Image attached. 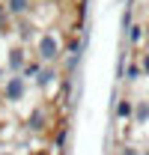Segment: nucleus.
Instances as JSON below:
<instances>
[{
  "label": "nucleus",
  "mask_w": 149,
  "mask_h": 155,
  "mask_svg": "<svg viewBox=\"0 0 149 155\" xmlns=\"http://www.w3.org/2000/svg\"><path fill=\"white\" fill-rule=\"evenodd\" d=\"M33 57H39L45 66H57L60 60H63V39L57 36L54 30H42L36 39V51H33Z\"/></svg>",
  "instance_id": "obj_1"
},
{
  "label": "nucleus",
  "mask_w": 149,
  "mask_h": 155,
  "mask_svg": "<svg viewBox=\"0 0 149 155\" xmlns=\"http://www.w3.org/2000/svg\"><path fill=\"white\" fill-rule=\"evenodd\" d=\"M27 81L21 75H9L3 81V87H0V101L3 104H21L24 98H27Z\"/></svg>",
  "instance_id": "obj_2"
},
{
  "label": "nucleus",
  "mask_w": 149,
  "mask_h": 155,
  "mask_svg": "<svg viewBox=\"0 0 149 155\" xmlns=\"http://www.w3.org/2000/svg\"><path fill=\"white\" fill-rule=\"evenodd\" d=\"M30 57H33V54H30L27 45H9V51H6V72H9V75H21Z\"/></svg>",
  "instance_id": "obj_3"
},
{
  "label": "nucleus",
  "mask_w": 149,
  "mask_h": 155,
  "mask_svg": "<svg viewBox=\"0 0 149 155\" xmlns=\"http://www.w3.org/2000/svg\"><path fill=\"white\" fill-rule=\"evenodd\" d=\"M48 125H51V119H48V110H45V104L33 107V110L27 114V119H24V128H27V131H36V134L48 131Z\"/></svg>",
  "instance_id": "obj_4"
},
{
  "label": "nucleus",
  "mask_w": 149,
  "mask_h": 155,
  "mask_svg": "<svg viewBox=\"0 0 149 155\" xmlns=\"http://www.w3.org/2000/svg\"><path fill=\"white\" fill-rule=\"evenodd\" d=\"M12 24H15L12 30H15V36H18V45H30V42H36V21L30 18V15H27V18H15Z\"/></svg>",
  "instance_id": "obj_5"
},
{
  "label": "nucleus",
  "mask_w": 149,
  "mask_h": 155,
  "mask_svg": "<svg viewBox=\"0 0 149 155\" xmlns=\"http://www.w3.org/2000/svg\"><path fill=\"white\" fill-rule=\"evenodd\" d=\"M3 6H6V12L15 18H27L30 12H33V0H3Z\"/></svg>",
  "instance_id": "obj_6"
},
{
  "label": "nucleus",
  "mask_w": 149,
  "mask_h": 155,
  "mask_svg": "<svg viewBox=\"0 0 149 155\" xmlns=\"http://www.w3.org/2000/svg\"><path fill=\"white\" fill-rule=\"evenodd\" d=\"M42 69H45V63H42L39 57H30L27 66H24V72H21V78H24L27 84H36V78L42 75Z\"/></svg>",
  "instance_id": "obj_7"
},
{
  "label": "nucleus",
  "mask_w": 149,
  "mask_h": 155,
  "mask_svg": "<svg viewBox=\"0 0 149 155\" xmlns=\"http://www.w3.org/2000/svg\"><path fill=\"white\" fill-rule=\"evenodd\" d=\"M60 69H57V66H45V69H42V75L36 78V87L39 90H48V87H51V84H54V81H60Z\"/></svg>",
  "instance_id": "obj_8"
},
{
  "label": "nucleus",
  "mask_w": 149,
  "mask_h": 155,
  "mask_svg": "<svg viewBox=\"0 0 149 155\" xmlns=\"http://www.w3.org/2000/svg\"><path fill=\"white\" fill-rule=\"evenodd\" d=\"M69 134H72L69 122H60V128L54 131V149H57L60 155H66V143H69Z\"/></svg>",
  "instance_id": "obj_9"
},
{
  "label": "nucleus",
  "mask_w": 149,
  "mask_h": 155,
  "mask_svg": "<svg viewBox=\"0 0 149 155\" xmlns=\"http://www.w3.org/2000/svg\"><path fill=\"white\" fill-rule=\"evenodd\" d=\"M116 119H134V101L131 98H116Z\"/></svg>",
  "instance_id": "obj_10"
},
{
  "label": "nucleus",
  "mask_w": 149,
  "mask_h": 155,
  "mask_svg": "<svg viewBox=\"0 0 149 155\" xmlns=\"http://www.w3.org/2000/svg\"><path fill=\"white\" fill-rule=\"evenodd\" d=\"M125 39H128V45H134V48H137V45L146 39V27H140V24H131L128 33H125Z\"/></svg>",
  "instance_id": "obj_11"
},
{
  "label": "nucleus",
  "mask_w": 149,
  "mask_h": 155,
  "mask_svg": "<svg viewBox=\"0 0 149 155\" xmlns=\"http://www.w3.org/2000/svg\"><path fill=\"white\" fill-rule=\"evenodd\" d=\"M72 87H74V75H63L60 78V98H63V101L72 98Z\"/></svg>",
  "instance_id": "obj_12"
},
{
  "label": "nucleus",
  "mask_w": 149,
  "mask_h": 155,
  "mask_svg": "<svg viewBox=\"0 0 149 155\" xmlns=\"http://www.w3.org/2000/svg\"><path fill=\"white\" fill-rule=\"evenodd\" d=\"M134 122L137 125H146L149 122V101H137L134 104Z\"/></svg>",
  "instance_id": "obj_13"
},
{
  "label": "nucleus",
  "mask_w": 149,
  "mask_h": 155,
  "mask_svg": "<svg viewBox=\"0 0 149 155\" xmlns=\"http://www.w3.org/2000/svg\"><path fill=\"white\" fill-rule=\"evenodd\" d=\"M12 30V15L6 12V6H3V0H0V36H6Z\"/></svg>",
  "instance_id": "obj_14"
},
{
  "label": "nucleus",
  "mask_w": 149,
  "mask_h": 155,
  "mask_svg": "<svg viewBox=\"0 0 149 155\" xmlns=\"http://www.w3.org/2000/svg\"><path fill=\"white\" fill-rule=\"evenodd\" d=\"M140 75H143V72H140V63H137V60H131L128 66H125V72H122V78H125V81H131V84H134Z\"/></svg>",
  "instance_id": "obj_15"
},
{
  "label": "nucleus",
  "mask_w": 149,
  "mask_h": 155,
  "mask_svg": "<svg viewBox=\"0 0 149 155\" xmlns=\"http://www.w3.org/2000/svg\"><path fill=\"white\" fill-rule=\"evenodd\" d=\"M78 21H87V12H90V0H78Z\"/></svg>",
  "instance_id": "obj_16"
},
{
  "label": "nucleus",
  "mask_w": 149,
  "mask_h": 155,
  "mask_svg": "<svg viewBox=\"0 0 149 155\" xmlns=\"http://www.w3.org/2000/svg\"><path fill=\"white\" fill-rule=\"evenodd\" d=\"M78 66H81V57H66V72H69V75H74Z\"/></svg>",
  "instance_id": "obj_17"
},
{
  "label": "nucleus",
  "mask_w": 149,
  "mask_h": 155,
  "mask_svg": "<svg viewBox=\"0 0 149 155\" xmlns=\"http://www.w3.org/2000/svg\"><path fill=\"white\" fill-rule=\"evenodd\" d=\"M137 63H140V72H143V75H149V54H140V60H137Z\"/></svg>",
  "instance_id": "obj_18"
},
{
  "label": "nucleus",
  "mask_w": 149,
  "mask_h": 155,
  "mask_svg": "<svg viewBox=\"0 0 149 155\" xmlns=\"http://www.w3.org/2000/svg\"><path fill=\"white\" fill-rule=\"evenodd\" d=\"M119 155H140V149H137V146H122Z\"/></svg>",
  "instance_id": "obj_19"
},
{
  "label": "nucleus",
  "mask_w": 149,
  "mask_h": 155,
  "mask_svg": "<svg viewBox=\"0 0 149 155\" xmlns=\"http://www.w3.org/2000/svg\"><path fill=\"white\" fill-rule=\"evenodd\" d=\"M0 155H15V152H12V149H0Z\"/></svg>",
  "instance_id": "obj_20"
},
{
  "label": "nucleus",
  "mask_w": 149,
  "mask_h": 155,
  "mask_svg": "<svg viewBox=\"0 0 149 155\" xmlns=\"http://www.w3.org/2000/svg\"><path fill=\"white\" fill-rule=\"evenodd\" d=\"M140 155H149V146H146V149H140Z\"/></svg>",
  "instance_id": "obj_21"
},
{
  "label": "nucleus",
  "mask_w": 149,
  "mask_h": 155,
  "mask_svg": "<svg viewBox=\"0 0 149 155\" xmlns=\"http://www.w3.org/2000/svg\"><path fill=\"white\" fill-rule=\"evenodd\" d=\"M146 39H149V27H146Z\"/></svg>",
  "instance_id": "obj_22"
}]
</instances>
